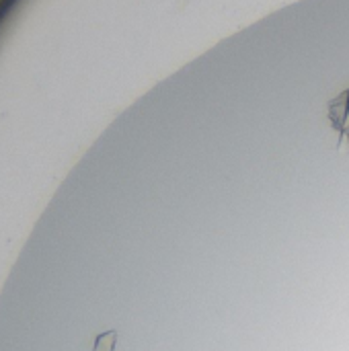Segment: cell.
<instances>
[{
  "instance_id": "6da1fadb",
  "label": "cell",
  "mask_w": 349,
  "mask_h": 351,
  "mask_svg": "<svg viewBox=\"0 0 349 351\" xmlns=\"http://www.w3.org/2000/svg\"><path fill=\"white\" fill-rule=\"evenodd\" d=\"M327 117L333 125V130L339 134V148L349 150V88H346L341 95H337L333 101H329L327 107Z\"/></svg>"
},
{
  "instance_id": "7a4b0ae2",
  "label": "cell",
  "mask_w": 349,
  "mask_h": 351,
  "mask_svg": "<svg viewBox=\"0 0 349 351\" xmlns=\"http://www.w3.org/2000/svg\"><path fill=\"white\" fill-rule=\"evenodd\" d=\"M115 331H111V333H107V335H103V337H99V341H97V350L95 351H113V343H115Z\"/></svg>"
}]
</instances>
